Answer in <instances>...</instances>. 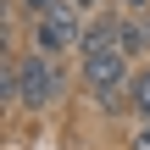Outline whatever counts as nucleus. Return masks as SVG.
Here are the masks:
<instances>
[{
    "mask_svg": "<svg viewBox=\"0 0 150 150\" xmlns=\"http://www.w3.org/2000/svg\"><path fill=\"white\" fill-rule=\"evenodd\" d=\"M67 6H78V11H100L106 0H67Z\"/></svg>",
    "mask_w": 150,
    "mask_h": 150,
    "instance_id": "6e6552de",
    "label": "nucleus"
},
{
    "mask_svg": "<svg viewBox=\"0 0 150 150\" xmlns=\"http://www.w3.org/2000/svg\"><path fill=\"white\" fill-rule=\"evenodd\" d=\"M83 83L89 95L111 111L122 106V95H134V78H128V56L117 45V17H100L83 28Z\"/></svg>",
    "mask_w": 150,
    "mask_h": 150,
    "instance_id": "f257e3e1",
    "label": "nucleus"
},
{
    "mask_svg": "<svg viewBox=\"0 0 150 150\" xmlns=\"http://www.w3.org/2000/svg\"><path fill=\"white\" fill-rule=\"evenodd\" d=\"M134 150H150V122H139V128H134Z\"/></svg>",
    "mask_w": 150,
    "mask_h": 150,
    "instance_id": "423d86ee",
    "label": "nucleus"
},
{
    "mask_svg": "<svg viewBox=\"0 0 150 150\" xmlns=\"http://www.w3.org/2000/svg\"><path fill=\"white\" fill-rule=\"evenodd\" d=\"M22 6H28V11H33V17H45V11H50V6H56V0H22Z\"/></svg>",
    "mask_w": 150,
    "mask_h": 150,
    "instance_id": "0eeeda50",
    "label": "nucleus"
},
{
    "mask_svg": "<svg viewBox=\"0 0 150 150\" xmlns=\"http://www.w3.org/2000/svg\"><path fill=\"white\" fill-rule=\"evenodd\" d=\"M128 6H150V0H128Z\"/></svg>",
    "mask_w": 150,
    "mask_h": 150,
    "instance_id": "1a4fd4ad",
    "label": "nucleus"
},
{
    "mask_svg": "<svg viewBox=\"0 0 150 150\" xmlns=\"http://www.w3.org/2000/svg\"><path fill=\"white\" fill-rule=\"evenodd\" d=\"M117 45H122V56H139V50H150V28L139 17H117Z\"/></svg>",
    "mask_w": 150,
    "mask_h": 150,
    "instance_id": "20e7f679",
    "label": "nucleus"
},
{
    "mask_svg": "<svg viewBox=\"0 0 150 150\" xmlns=\"http://www.w3.org/2000/svg\"><path fill=\"white\" fill-rule=\"evenodd\" d=\"M33 50L45 56H61V50H83V11L56 0L45 17H33Z\"/></svg>",
    "mask_w": 150,
    "mask_h": 150,
    "instance_id": "f03ea898",
    "label": "nucleus"
},
{
    "mask_svg": "<svg viewBox=\"0 0 150 150\" xmlns=\"http://www.w3.org/2000/svg\"><path fill=\"white\" fill-rule=\"evenodd\" d=\"M61 95V67H56V56H45V50H28L22 61H17V100L22 106H50Z\"/></svg>",
    "mask_w": 150,
    "mask_h": 150,
    "instance_id": "7ed1b4c3",
    "label": "nucleus"
},
{
    "mask_svg": "<svg viewBox=\"0 0 150 150\" xmlns=\"http://www.w3.org/2000/svg\"><path fill=\"white\" fill-rule=\"evenodd\" d=\"M128 106H134V117H139V122H150V67L134 78V95H128Z\"/></svg>",
    "mask_w": 150,
    "mask_h": 150,
    "instance_id": "39448f33",
    "label": "nucleus"
}]
</instances>
